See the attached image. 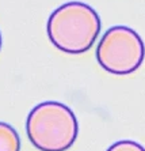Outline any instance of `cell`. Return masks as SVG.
Listing matches in <instances>:
<instances>
[{
	"instance_id": "cell-5",
	"label": "cell",
	"mask_w": 145,
	"mask_h": 151,
	"mask_svg": "<svg viewBox=\"0 0 145 151\" xmlns=\"http://www.w3.org/2000/svg\"><path fill=\"white\" fill-rule=\"evenodd\" d=\"M106 151H145V147L134 140H119L111 144Z\"/></svg>"
},
{
	"instance_id": "cell-6",
	"label": "cell",
	"mask_w": 145,
	"mask_h": 151,
	"mask_svg": "<svg viewBox=\"0 0 145 151\" xmlns=\"http://www.w3.org/2000/svg\"><path fill=\"white\" fill-rule=\"evenodd\" d=\"M0 49H1V33H0Z\"/></svg>"
},
{
	"instance_id": "cell-2",
	"label": "cell",
	"mask_w": 145,
	"mask_h": 151,
	"mask_svg": "<svg viewBox=\"0 0 145 151\" xmlns=\"http://www.w3.org/2000/svg\"><path fill=\"white\" fill-rule=\"evenodd\" d=\"M26 132L39 151H67L77 139L79 124L69 106L57 101L38 104L28 113Z\"/></svg>"
},
{
	"instance_id": "cell-3",
	"label": "cell",
	"mask_w": 145,
	"mask_h": 151,
	"mask_svg": "<svg viewBox=\"0 0 145 151\" xmlns=\"http://www.w3.org/2000/svg\"><path fill=\"white\" fill-rule=\"evenodd\" d=\"M145 45L136 30L127 26L110 27L96 46V60L109 74L129 75L141 67Z\"/></svg>"
},
{
	"instance_id": "cell-4",
	"label": "cell",
	"mask_w": 145,
	"mask_h": 151,
	"mask_svg": "<svg viewBox=\"0 0 145 151\" xmlns=\"http://www.w3.org/2000/svg\"><path fill=\"white\" fill-rule=\"evenodd\" d=\"M0 151H21V137L12 125L0 121Z\"/></svg>"
},
{
	"instance_id": "cell-1",
	"label": "cell",
	"mask_w": 145,
	"mask_h": 151,
	"mask_svg": "<svg viewBox=\"0 0 145 151\" xmlns=\"http://www.w3.org/2000/svg\"><path fill=\"white\" fill-rule=\"evenodd\" d=\"M100 18L91 6L69 1L50 14L46 32L58 50L82 55L92 48L100 33Z\"/></svg>"
}]
</instances>
